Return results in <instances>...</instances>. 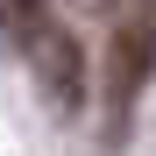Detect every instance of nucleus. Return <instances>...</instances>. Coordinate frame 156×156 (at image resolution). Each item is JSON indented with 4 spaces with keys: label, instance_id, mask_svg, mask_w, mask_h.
<instances>
[{
    "label": "nucleus",
    "instance_id": "obj_2",
    "mask_svg": "<svg viewBox=\"0 0 156 156\" xmlns=\"http://www.w3.org/2000/svg\"><path fill=\"white\" fill-rule=\"evenodd\" d=\"M21 50H29V64H36V78H43V92L57 99L64 114H78L85 107V50H78V36L64 29V21H36L29 36H21Z\"/></svg>",
    "mask_w": 156,
    "mask_h": 156
},
{
    "label": "nucleus",
    "instance_id": "obj_3",
    "mask_svg": "<svg viewBox=\"0 0 156 156\" xmlns=\"http://www.w3.org/2000/svg\"><path fill=\"white\" fill-rule=\"evenodd\" d=\"M43 14H50L43 0H0V29H7V36H29Z\"/></svg>",
    "mask_w": 156,
    "mask_h": 156
},
{
    "label": "nucleus",
    "instance_id": "obj_1",
    "mask_svg": "<svg viewBox=\"0 0 156 156\" xmlns=\"http://www.w3.org/2000/svg\"><path fill=\"white\" fill-rule=\"evenodd\" d=\"M156 78V0H114L107 14V121L135 114L142 85Z\"/></svg>",
    "mask_w": 156,
    "mask_h": 156
}]
</instances>
